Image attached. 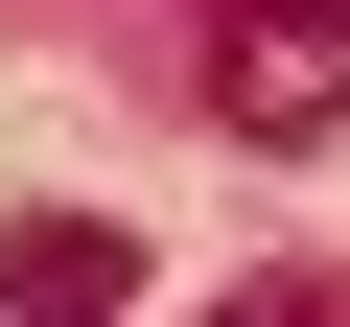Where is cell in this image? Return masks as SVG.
<instances>
[{"label":"cell","instance_id":"2","mask_svg":"<svg viewBox=\"0 0 350 327\" xmlns=\"http://www.w3.org/2000/svg\"><path fill=\"white\" fill-rule=\"evenodd\" d=\"M0 304H24V327H94V304H140V234H94V211H24V234H0Z\"/></svg>","mask_w":350,"mask_h":327},{"label":"cell","instance_id":"1","mask_svg":"<svg viewBox=\"0 0 350 327\" xmlns=\"http://www.w3.org/2000/svg\"><path fill=\"white\" fill-rule=\"evenodd\" d=\"M211 117H234L257 164L350 140V0H234V24H211Z\"/></svg>","mask_w":350,"mask_h":327}]
</instances>
